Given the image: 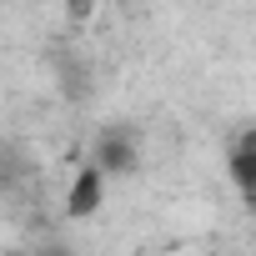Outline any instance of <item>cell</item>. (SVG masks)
Wrapping results in <instances>:
<instances>
[{
    "label": "cell",
    "instance_id": "3957f363",
    "mask_svg": "<svg viewBox=\"0 0 256 256\" xmlns=\"http://www.w3.org/2000/svg\"><path fill=\"white\" fill-rule=\"evenodd\" d=\"M226 181L246 206H256V131L251 126H241L231 151H226Z\"/></svg>",
    "mask_w": 256,
    "mask_h": 256
},
{
    "label": "cell",
    "instance_id": "6da1fadb",
    "mask_svg": "<svg viewBox=\"0 0 256 256\" xmlns=\"http://www.w3.org/2000/svg\"><path fill=\"white\" fill-rule=\"evenodd\" d=\"M90 161H96L110 181L136 176V171H141V136L131 131V126H106V131L96 136V146H90Z\"/></svg>",
    "mask_w": 256,
    "mask_h": 256
},
{
    "label": "cell",
    "instance_id": "7a4b0ae2",
    "mask_svg": "<svg viewBox=\"0 0 256 256\" xmlns=\"http://www.w3.org/2000/svg\"><path fill=\"white\" fill-rule=\"evenodd\" d=\"M106 196H110V176H106L96 161H86V166L70 176V186H66V216H70V221H90V216H100Z\"/></svg>",
    "mask_w": 256,
    "mask_h": 256
},
{
    "label": "cell",
    "instance_id": "277c9868",
    "mask_svg": "<svg viewBox=\"0 0 256 256\" xmlns=\"http://www.w3.org/2000/svg\"><path fill=\"white\" fill-rule=\"evenodd\" d=\"M66 20L70 26H90L96 20V0H66Z\"/></svg>",
    "mask_w": 256,
    "mask_h": 256
}]
</instances>
